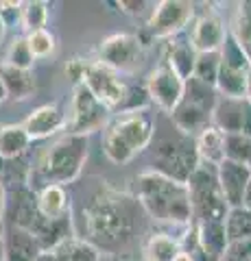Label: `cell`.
Instances as JSON below:
<instances>
[{
    "mask_svg": "<svg viewBox=\"0 0 251 261\" xmlns=\"http://www.w3.org/2000/svg\"><path fill=\"white\" fill-rule=\"evenodd\" d=\"M133 192L153 222L184 228L192 224L190 194L186 183L173 181L155 170H144L135 176Z\"/></svg>",
    "mask_w": 251,
    "mask_h": 261,
    "instance_id": "6da1fadb",
    "label": "cell"
},
{
    "mask_svg": "<svg viewBox=\"0 0 251 261\" xmlns=\"http://www.w3.org/2000/svg\"><path fill=\"white\" fill-rule=\"evenodd\" d=\"M85 240L96 248L120 246L133 231V218L127 202L109 190L96 192L81 209Z\"/></svg>",
    "mask_w": 251,
    "mask_h": 261,
    "instance_id": "7a4b0ae2",
    "label": "cell"
},
{
    "mask_svg": "<svg viewBox=\"0 0 251 261\" xmlns=\"http://www.w3.org/2000/svg\"><path fill=\"white\" fill-rule=\"evenodd\" d=\"M90 152V140L87 135L66 133L57 137L51 146H46L39 154L37 163L29 172V185H68L77 181L83 170Z\"/></svg>",
    "mask_w": 251,
    "mask_h": 261,
    "instance_id": "3957f363",
    "label": "cell"
},
{
    "mask_svg": "<svg viewBox=\"0 0 251 261\" xmlns=\"http://www.w3.org/2000/svg\"><path fill=\"white\" fill-rule=\"evenodd\" d=\"M155 137V120L149 109L111 113L103 128L101 148L111 163L125 166L135 154L149 148Z\"/></svg>",
    "mask_w": 251,
    "mask_h": 261,
    "instance_id": "277c9868",
    "label": "cell"
},
{
    "mask_svg": "<svg viewBox=\"0 0 251 261\" xmlns=\"http://www.w3.org/2000/svg\"><path fill=\"white\" fill-rule=\"evenodd\" d=\"M216 102H218L216 89L190 76L184 85V96L179 105L168 113L175 130L194 140L206 126L212 124V111Z\"/></svg>",
    "mask_w": 251,
    "mask_h": 261,
    "instance_id": "5b68a950",
    "label": "cell"
},
{
    "mask_svg": "<svg viewBox=\"0 0 251 261\" xmlns=\"http://www.w3.org/2000/svg\"><path fill=\"white\" fill-rule=\"evenodd\" d=\"M188 194H190V207H192V224L194 222H210V220H225L227 216V202L223 198V192L216 181V170L212 166H203L192 172L188 178Z\"/></svg>",
    "mask_w": 251,
    "mask_h": 261,
    "instance_id": "8992f818",
    "label": "cell"
},
{
    "mask_svg": "<svg viewBox=\"0 0 251 261\" xmlns=\"http://www.w3.org/2000/svg\"><path fill=\"white\" fill-rule=\"evenodd\" d=\"M153 170L164 174L173 181L188 183L192 172L199 168V154L192 137L181 135L179 140L173 137H162L153 146Z\"/></svg>",
    "mask_w": 251,
    "mask_h": 261,
    "instance_id": "52a82bcc",
    "label": "cell"
},
{
    "mask_svg": "<svg viewBox=\"0 0 251 261\" xmlns=\"http://www.w3.org/2000/svg\"><path fill=\"white\" fill-rule=\"evenodd\" d=\"M144 50H147V46L142 44L140 35L114 33L99 44L96 61L105 68L114 70L116 74H135L144 63Z\"/></svg>",
    "mask_w": 251,
    "mask_h": 261,
    "instance_id": "ba28073f",
    "label": "cell"
},
{
    "mask_svg": "<svg viewBox=\"0 0 251 261\" xmlns=\"http://www.w3.org/2000/svg\"><path fill=\"white\" fill-rule=\"evenodd\" d=\"M194 5L186 0H162L153 3V9L144 22L149 39H173L190 27L194 18Z\"/></svg>",
    "mask_w": 251,
    "mask_h": 261,
    "instance_id": "9c48e42d",
    "label": "cell"
},
{
    "mask_svg": "<svg viewBox=\"0 0 251 261\" xmlns=\"http://www.w3.org/2000/svg\"><path fill=\"white\" fill-rule=\"evenodd\" d=\"M111 111L101 105L85 85H77L72 92V116L66 122V133L90 135L94 130L105 128Z\"/></svg>",
    "mask_w": 251,
    "mask_h": 261,
    "instance_id": "30bf717a",
    "label": "cell"
},
{
    "mask_svg": "<svg viewBox=\"0 0 251 261\" xmlns=\"http://www.w3.org/2000/svg\"><path fill=\"white\" fill-rule=\"evenodd\" d=\"M81 85H85L90 89L96 100L105 105L111 113L125 100V92H127L125 81L120 79V74H116L114 70L105 68L99 61H87L85 76H83V83Z\"/></svg>",
    "mask_w": 251,
    "mask_h": 261,
    "instance_id": "8fae6325",
    "label": "cell"
},
{
    "mask_svg": "<svg viewBox=\"0 0 251 261\" xmlns=\"http://www.w3.org/2000/svg\"><path fill=\"white\" fill-rule=\"evenodd\" d=\"M184 85H186V81L177 76L164 61L157 63L155 68L149 72L147 83H144L151 102L164 113H171L177 105H179L181 96H184Z\"/></svg>",
    "mask_w": 251,
    "mask_h": 261,
    "instance_id": "7c38bea8",
    "label": "cell"
},
{
    "mask_svg": "<svg viewBox=\"0 0 251 261\" xmlns=\"http://www.w3.org/2000/svg\"><path fill=\"white\" fill-rule=\"evenodd\" d=\"M227 39V27L221 18V13L214 9H206L203 13H194V18L190 22V33H188V42L190 46L201 53H221V48Z\"/></svg>",
    "mask_w": 251,
    "mask_h": 261,
    "instance_id": "4fadbf2b",
    "label": "cell"
},
{
    "mask_svg": "<svg viewBox=\"0 0 251 261\" xmlns=\"http://www.w3.org/2000/svg\"><path fill=\"white\" fill-rule=\"evenodd\" d=\"M216 170V181L218 187L223 192V198L227 202V207H242V196H245V190L251 181V170L245 163H236L230 159H223Z\"/></svg>",
    "mask_w": 251,
    "mask_h": 261,
    "instance_id": "5bb4252c",
    "label": "cell"
},
{
    "mask_svg": "<svg viewBox=\"0 0 251 261\" xmlns=\"http://www.w3.org/2000/svg\"><path fill=\"white\" fill-rule=\"evenodd\" d=\"M7 218L11 226L29 228L35 224L39 218L37 209V190H33L29 183L27 185H15L11 196H7Z\"/></svg>",
    "mask_w": 251,
    "mask_h": 261,
    "instance_id": "9a60e30c",
    "label": "cell"
},
{
    "mask_svg": "<svg viewBox=\"0 0 251 261\" xmlns=\"http://www.w3.org/2000/svg\"><path fill=\"white\" fill-rule=\"evenodd\" d=\"M66 113L59 105H42L29 113V118L24 120V130L29 133L31 142L35 140H46V137L57 135L61 128H66Z\"/></svg>",
    "mask_w": 251,
    "mask_h": 261,
    "instance_id": "2e32d148",
    "label": "cell"
},
{
    "mask_svg": "<svg viewBox=\"0 0 251 261\" xmlns=\"http://www.w3.org/2000/svg\"><path fill=\"white\" fill-rule=\"evenodd\" d=\"M3 244H5V261H35L42 255L37 240L27 228L7 224L3 233Z\"/></svg>",
    "mask_w": 251,
    "mask_h": 261,
    "instance_id": "e0dca14e",
    "label": "cell"
},
{
    "mask_svg": "<svg viewBox=\"0 0 251 261\" xmlns=\"http://www.w3.org/2000/svg\"><path fill=\"white\" fill-rule=\"evenodd\" d=\"M29 231L33 233V238L37 240L42 252H51L57 248L61 242L72 238V220H70V216H63V218L39 216Z\"/></svg>",
    "mask_w": 251,
    "mask_h": 261,
    "instance_id": "ac0fdd59",
    "label": "cell"
},
{
    "mask_svg": "<svg viewBox=\"0 0 251 261\" xmlns=\"http://www.w3.org/2000/svg\"><path fill=\"white\" fill-rule=\"evenodd\" d=\"M164 61L181 81H188L194 72V61H197V50L190 46L188 37H173L166 39L164 48Z\"/></svg>",
    "mask_w": 251,
    "mask_h": 261,
    "instance_id": "d6986e66",
    "label": "cell"
},
{
    "mask_svg": "<svg viewBox=\"0 0 251 261\" xmlns=\"http://www.w3.org/2000/svg\"><path fill=\"white\" fill-rule=\"evenodd\" d=\"M247 98H221L212 111V126L225 135H240L242 118H245Z\"/></svg>",
    "mask_w": 251,
    "mask_h": 261,
    "instance_id": "ffe728a7",
    "label": "cell"
},
{
    "mask_svg": "<svg viewBox=\"0 0 251 261\" xmlns=\"http://www.w3.org/2000/svg\"><path fill=\"white\" fill-rule=\"evenodd\" d=\"M0 81L5 85V92H7V100H27L35 94V79L31 72L27 70H18V68H11L0 61Z\"/></svg>",
    "mask_w": 251,
    "mask_h": 261,
    "instance_id": "44dd1931",
    "label": "cell"
},
{
    "mask_svg": "<svg viewBox=\"0 0 251 261\" xmlns=\"http://www.w3.org/2000/svg\"><path fill=\"white\" fill-rule=\"evenodd\" d=\"M194 146H197L199 161L203 166L216 168L218 163L225 159V133H221L216 126H206L201 133L194 137Z\"/></svg>",
    "mask_w": 251,
    "mask_h": 261,
    "instance_id": "7402d4cb",
    "label": "cell"
},
{
    "mask_svg": "<svg viewBox=\"0 0 251 261\" xmlns=\"http://www.w3.org/2000/svg\"><path fill=\"white\" fill-rule=\"evenodd\" d=\"M37 209L44 218H63L70 216V198L66 187L44 185L37 190Z\"/></svg>",
    "mask_w": 251,
    "mask_h": 261,
    "instance_id": "603a6c76",
    "label": "cell"
},
{
    "mask_svg": "<svg viewBox=\"0 0 251 261\" xmlns=\"http://www.w3.org/2000/svg\"><path fill=\"white\" fill-rule=\"evenodd\" d=\"M31 148V137L22 124H5L0 126V159L15 161L27 154Z\"/></svg>",
    "mask_w": 251,
    "mask_h": 261,
    "instance_id": "cb8c5ba5",
    "label": "cell"
},
{
    "mask_svg": "<svg viewBox=\"0 0 251 261\" xmlns=\"http://www.w3.org/2000/svg\"><path fill=\"white\" fill-rule=\"evenodd\" d=\"M51 255L55 261H99L103 257L94 244H90L85 238H75V235L51 250Z\"/></svg>",
    "mask_w": 251,
    "mask_h": 261,
    "instance_id": "d4e9b609",
    "label": "cell"
},
{
    "mask_svg": "<svg viewBox=\"0 0 251 261\" xmlns=\"http://www.w3.org/2000/svg\"><path fill=\"white\" fill-rule=\"evenodd\" d=\"M247 70H236L221 63L216 76V94L221 98H247Z\"/></svg>",
    "mask_w": 251,
    "mask_h": 261,
    "instance_id": "484cf974",
    "label": "cell"
},
{
    "mask_svg": "<svg viewBox=\"0 0 251 261\" xmlns=\"http://www.w3.org/2000/svg\"><path fill=\"white\" fill-rule=\"evenodd\" d=\"M227 31H230V35L236 39V44L240 46V50L245 53L247 61L251 65V0H245V3L236 5L232 27Z\"/></svg>",
    "mask_w": 251,
    "mask_h": 261,
    "instance_id": "4316f807",
    "label": "cell"
},
{
    "mask_svg": "<svg viewBox=\"0 0 251 261\" xmlns=\"http://www.w3.org/2000/svg\"><path fill=\"white\" fill-rule=\"evenodd\" d=\"M181 250V240L168 233H153L144 242V259L142 261H173Z\"/></svg>",
    "mask_w": 251,
    "mask_h": 261,
    "instance_id": "83f0119b",
    "label": "cell"
},
{
    "mask_svg": "<svg viewBox=\"0 0 251 261\" xmlns=\"http://www.w3.org/2000/svg\"><path fill=\"white\" fill-rule=\"evenodd\" d=\"M225 235L227 244L251 240V211L245 207H232L225 216Z\"/></svg>",
    "mask_w": 251,
    "mask_h": 261,
    "instance_id": "f1b7e54d",
    "label": "cell"
},
{
    "mask_svg": "<svg viewBox=\"0 0 251 261\" xmlns=\"http://www.w3.org/2000/svg\"><path fill=\"white\" fill-rule=\"evenodd\" d=\"M48 15H51L48 3H44V0H29V3H22L20 24L27 33H33L39 29H46Z\"/></svg>",
    "mask_w": 251,
    "mask_h": 261,
    "instance_id": "f546056e",
    "label": "cell"
},
{
    "mask_svg": "<svg viewBox=\"0 0 251 261\" xmlns=\"http://www.w3.org/2000/svg\"><path fill=\"white\" fill-rule=\"evenodd\" d=\"M3 63L11 65V68L31 72V68H33V63H35V57H33V53H31V48H29V44H27V37L15 35V37L11 39L9 48H7V53H5Z\"/></svg>",
    "mask_w": 251,
    "mask_h": 261,
    "instance_id": "4dcf8cb0",
    "label": "cell"
},
{
    "mask_svg": "<svg viewBox=\"0 0 251 261\" xmlns=\"http://www.w3.org/2000/svg\"><path fill=\"white\" fill-rule=\"evenodd\" d=\"M218 70H221V55L218 53H201V55H197V61H194L192 79H197V81H201V83L214 87Z\"/></svg>",
    "mask_w": 251,
    "mask_h": 261,
    "instance_id": "1f68e13d",
    "label": "cell"
},
{
    "mask_svg": "<svg viewBox=\"0 0 251 261\" xmlns=\"http://www.w3.org/2000/svg\"><path fill=\"white\" fill-rule=\"evenodd\" d=\"M24 37H27V44L35 59H46V57H51L55 53V48H57V39H55V35L48 29L27 33Z\"/></svg>",
    "mask_w": 251,
    "mask_h": 261,
    "instance_id": "d6a6232c",
    "label": "cell"
},
{
    "mask_svg": "<svg viewBox=\"0 0 251 261\" xmlns=\"http://www.w3.org/2000/svg\"><path fill=\"white\" fill-rule=\"evenodd\" d=\"M225 159L236 163H251V140L245 135H225Z\"/></svg>",
    "mask_w": 251,
    "mask_h": 261,
    "instance_id": "836d02e7",
    "label": "cell"
},
{
    "mask_svg": "<svg viewBox=\"0 0 251 261\" xmlns=\"http://www.w3.org/2000/svg\"><path fill=\"white\" fill-rule=\"evenodd\" d=\"M221 63H225V65H230V68H236V70H251V65H249V61H247V57H245V53L240 50V46L236 44V39H234L232 35H230V31H227V39H225V44H223V48H221Z\"/></svg>",
    "mask_w": 251,
    "mask_h": 261,
    "instance_id": "e575fe53",
    "label": "cell"
},
{
    "mask_svg": "<svg viewBox=\"0 0 251 261\" xmlns=\"http://www.w3.org/2000/svg\"><path fill=\"white\" fill-rule=\"evenodd\" d=\"M218 261H251V240L230 242Z\"/></svg>",
    "mask_w": 251,
    "mask_h": 261,
    "instance_id": "d590c367",
    "label": "cell"
},
{
    "mask_svg": "<svg viewBox=\"0 0 251 261\" xmlns=\"http://www.w3.org/2000/svg\"><path fill=\"white\" fill-rule=\"evenodd\" d=\"M22 15V3L15 0H3L0 3V18H3L5 27H13V22H20Z\"/></svg>",
    "mask_w": 251,
    "mask_h": 261,
    "instance_id": "8d00e7d4",
    "label": "cell"
},
{
    "mask_svg": "<svg viewBox=\"0 0 251 261\" xmlns=\"http://www.w3.org/2000/svg\"><path fill=\"white\" fill-rule=\"evenodd\" d=\"M85 68H87V61L85 59H77V57H75V59L68 61V65H66V76L72 81V83H75V87L83 83Z\"/></svg>",
    "mask_w": 251,
    "mask_h": 261,
    "instance_id": "74e56055",
    "label": "cell"
},
{
    "mask_svg": "<svg viewBox=\"0 0 251 261\" xmlns=\"http://www.w3.org/2000/svg\"><path fill=\"white\" fill-rule=\"evenodd\" d=\"M151 5L153 3H142V0H120L116 7L127 15H142L147 11V7H151Z\"/></svg>",
    "mask_w": 251,
    "mask_h": 261,
    "instance_id": "f35d334b",
    "label": "cell"
},
{
    "mask_svg": "<svg viewBox=\"0 0 251 261\" xmlns=\"http://www.w3.org/2000/svg\"><path fill=\"white\" fill-rule=\"evenodd\" d=\"M7 185L3 181V174H0V235L5 233V226H7Z\"/></svg>",
    "mask_w": 251,
    "mask_h": 261,
    "instance_id": "ab89813d",
    "label": "cell"
},
{
    "mask_svg": "<svg viewBox=\"0 0 251 261\" xmlns=\"http://www.w3.org/2000/svg\"><path fill=\"white\" fill-rule=\"evenodd\" d=\"M242 207L251 211V181H249L247 190H245V196H242Z\"/></svg>",
    "mask_w": 251,
    "mask_h": 261,
    "instance_id": "60d3db41",
    "label": "cell"
},
{
    "mask_svg": "<svg viewBox=\"0 0 251 261\" xmlns=\"http://www.w3.org/2000/svg\"><path fill=\"white\" fill-rule=\"evenodd\" d=\"M173 261H194V257L190 255V252H186V250L181 248L179 252H177V257H175Z\"/></svg>",
    "mask_w": 251,
    "mask_h": 261,
    "instance_id": "b9f144b4",
    "label": "cell"
},
{
    "mask_svg": "<svg viewBox=\"0 0 251 261\" xmlns=\"http://www.w3.org/2000/svg\"><path fill=\"white\" fill-rule=\"evenodd\" d=\"M35 261H55V259H53V255H51V252H42V255H39Z\"/></svg>",
    "mask_w": 251,
    "mask_h": 261,
    "instance_id": "7bdbcfd3",
    "label": "cell"
},
{
    "mask_svg": "<svg viewBox=\"0 0 251 261\" xmlns=\"http://www.w3.org/2000/svg\"><path fill=\"white\" fill-rule=\"evenodd\" d=\"M247 100L251 102V70H249V74H247Z\"/></svg>",
    "mask_w": 251,
    "mask_h": 261,
    "instance_id": "ee69618b",
    "label": "cell"
},
{
    "mask_svg": "<svg viewBox=\"0 0 251 261\" xmlns=\"http://www.w3.org/2000/svg\"><path fill=\"white\" fill-rule=\"evenodd\" d=\"M7 100V92H5V85H3V81H0V105H3Z\"/></svg>",
    "mask_w": 251,
    "mask_h": 261,
    "instance_id": "f6af8a7d",
    "label": "cell"
},
{
    "mask_svg": "<svg viewBox=\"0 0 251 261\" xmlns=\"http://www.w3.org/2000/svg\"><path fill=\"white\" fill-rule=\"evenodd\" d=\"M5 33H7V27H5L3 18H0V44H3V39H5Z\"/></svg>",
    "mask_w": 251,
    "mask_h": 261,
    "instance_id": "bcb514c9",
    "label": "cell"
},
{
    "mask_svg": "<svg viewBox=\"0 0 251 261\" xmlns=\"http://www.w3.org/2000/svg\"><path fill=\"white\" fill-rule=\"evenodd\" d=\"M0 261H5V244H3V235H0Z\"/></svg>",
    "mask_w": 251,
    "mask_h": 261,
    "instance_id": "7dc6e473",
    "label": "cell"
},
{
    "mask_svg": "<svg viewBox=\"0 0 251 261\" xmlns=\"http://www.w3.org/2000/svg\"><path fill=\"white\" fill-rule=\"evenodd\" d=\"M99 261H114V259H111V257H107V255H103Z\"/></svg>",
    "mask_w": 251,
    "mask_h": 261,
    "instance_id": "c3c4849f",
    "label": "cell"
},
{
    "mask_svg": "<svg viewBox=\"0 0 251 261\" xmlns=\"http://www.w3.org/2000/svg\"><path fill=\"white\" fill-rule=\"evenodd\" d=\"M123 261H140V259H123Z\"/></svg>",
    "mask_w": 251,
    "mask_h": 261,
    "instance_id": "681fc988",
    "label": "cell"
},
{
    "mask_svg": "<svg viewBox=\"0 0 251 261\" xmlns=\"http://www.w3.org/2000/svg\"><path fill=\"white\" fill-rule=\"evenodd\" d=\"M249 170H251V163H249Z\"/></svg>",
    "mask_w": 251,
    "mask_h": 261,
    "instance_id": "f907efd6",
    "label": "cell"
}]
</instances>
